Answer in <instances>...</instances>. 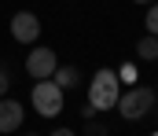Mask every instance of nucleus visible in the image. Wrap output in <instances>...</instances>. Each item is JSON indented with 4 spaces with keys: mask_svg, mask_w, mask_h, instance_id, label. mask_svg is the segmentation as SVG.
<instances>
[{
    "mask_svg": "<svg viewBox=\"0 0 158 136\" xmlns=\"http://www.w3.org/2000/svg\"><path fill=\"white\" fill-rule=\"evenodd\" d=\"M118 74L114 70H96V77H92V89H88V107H96V110H110L114 103H118Z\"/></svg>",
    "mask_w": 158,
    "mask_h": 136,
    "instance_id": "obj_1",
    "label": "nucleus"
},
{
    "mask_svg": "<svg viewBox=\"0 0 158 136\" xmlns=\"http://www.w3.org/2000/svg\"><path fill=\"white\" fill-rule=\"evenodd\" d=\"M118 114L121 118H129V122H136V118H147L151 114V107H155V92L151 89H129L118 96Z\"/></svg>",
    "mask_w": 158,
    "mask_h": 136,
    "instance_id": "obj_2",
    "label": "nucleus"
},
{
    "mask_svg": "<svg viewBox=\"0 0 158 136\" xmlns=\"http://www.w3.org/2000/svg\"><path fill=\"white\" fill-rule=\"evenodd\" d=\"M30 99H33V110H37L40 118H55L59 110H63V89L48 77V81H37L33 92H30Z\"/></svg>",
    "mask_w": 158,
    "mask_h": 136,
    "instance_id": "obj_3",
    "label": "nucleus"
},
{
    "mask_svg": "<svg viewBox=\"0 0 158 136\" xmlns=\"http://www.w3.org/2000/svg\"><path fill=\"white\" fill-rule=\"evenodd\" d=\"M55 66H59V59H55L52 48H33L30 59H26V70H30L33 81H48V77L55 74Z\"/></svg>",
    "mask_w": 158,
    "mask_h": 136,
    "instance_id": "obj_4",
    "label": "nucleus"
},
{
    "mask_svg": "<svg viewBox=\"0 0 158 136\" xmlns=\"http://www.w3.org/2000/svg\"><path fill=\"white\" fill-rule=\"evenodd\" d=\"M11 37H15L19 44L37 41V37H40V19L33 15V11H19V15L11 19Z\"/></svg>",
    "mask_w": 158,
    "mask_h": 136,
    "instance_id": "obj_5",
    "label": "nucleus"
},
{
    "mask_svg": "<svg viewBox=\"0 0 158 136\" xmlns=\"http://www.w3.org/2000/svg\"><path fill=\"white\" fill-rule=\"evenodd\" d=\"M19 125H22V103L0 99V133H15Z\"/></svg>",
    "mask_w": 158,
    "mask_h": 136,
    "instance_id": "obj_6",
    "label": "nucleus"
},
{
    "mask_svg": "<svg viewBox=\"0 0 158 136\" xmlns=\"http://www.w3.org/2000/svg\"><path fill=\"white\" fill-rule=\"evenodd\" d=\"M52 77H55L59 89H74V85H77V66H55Z\"/></svg>",
    "mask_w": 158,
    "mask_h": 136,
    "instance_id": "obj_7",
    "label": "nucleus"
},
{
    "mask_svg": "<svg viewBox=\"0 0 158 136\" xmlns=\"http://www.w3.org/2000/svg\"><path fill=\"white\" fill-rule=\"evenodd\" d=\"M136 55H140V59H147V63H151V59H158V37H151V33H147V37L136 44Z\"/></svg>",
    "mask_w": 158,
    "mask_h": 136,
    "instance_id": "obj_8",
    "label": "nucleus"
},
{
    "mask_svg": "<svg viewBox=\"0 0 158 136\" xmlns=\"http://www.w3.org/2000/svg\"><path fill=\"white\" fill-rule=\"evenodd\" d=\"M143 26H147L151 37H158V4H155V7H147V22H143Z\"/></svg>",
    "mask_w": 158,
    "mask_h": 136,
    "instance_id": "obj_9",
    "label": "nucleus"
},
{
    "mask_svg": "<svg viewBox=\"0 0 158 136\" xmlns=\"http://www.w3.org/2000/svg\"><path fill=\"white\" fill-rule=\"evenodd\" d=\"M7 85H11V77H7V74L0 70V99H4V92H7Z\"/></svg>",
    "mask_w": 158,
    "mask_h": 136,
    "instance_id": "obj_10",
    "label": "nucleus"
},
{
    "mask_svg": "<svg viewBox=\"0 0 158 136\" xmlns=\"http://www.w3.org/2000/svg\"><path fill=\"white\" fill-rule=\"evenodd\" d=\"M52 136H74V133H70V129H55Z\"/></svg>",
    "mask_w": 158,
    "mask_h": 136,
    "instance_id": "obj_11",
    "label": "nucleus"
},
{
    "mask_svg": "<svg viewBox=\"0 0 158 136\" xmlns=\"http://www.w3.org/2000/svg\"><path fill=\"white\" fill-rule=\"evenodd\" d=\"M136 4H147V0H136Z\"/></svg>",
    "mask_w": 158,
    "mask_h": 136,
    "instance_id": "obj_12",
    "label": "nucleus"
},
{
    "mask_svg": "<svg viewBox=\"0 0 158 136\" xmlns=\"http://www.w3.org/2000/svg\"><path fill=\"white\" fill-rule=\"evenodd\" d=\"M155 96H158V92H155Z\"/></svg>",
    "mask_w": 158,
    "mask_h": 136,
    "instance_id": "obj_13",
    "label": "nucleus"
},
{
    "mask_svg": "<svg viewBox=\"0 0 158 136\" xmlns=\"http://www.w3.org/2000/svg\"><path fill=\"white\" fill-rule=\"evenodd\" d=\"M155 136H158V133H155Z\"/></svg>",
    "mask_w": 158,
    "mask_h": 136,
    "instance_id": "obj_14",
    "label": "nucleus"
}]
</instances>
